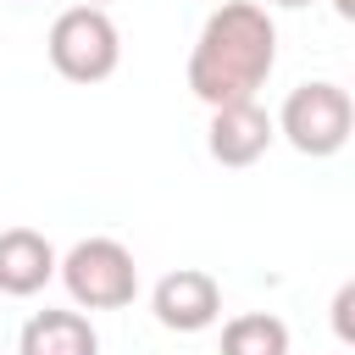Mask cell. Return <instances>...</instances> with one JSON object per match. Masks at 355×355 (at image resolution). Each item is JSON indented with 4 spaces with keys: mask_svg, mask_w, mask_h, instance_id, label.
Masks as SVG:
<instances>
[{
    "mask_svg": "<svg viewBox=\"0 0 355 355\" xmlns=\"http://www.w3.org/2000/svg\"><path fill=\"white\" fill-rule=\"evenodd\" d=\"M272 67H277L272 17L250 0H227L205 17V28L189 50V89L211 111L239 105V100H255V89L272 78Z\"/></svg>",
    "mask_w": 355,
    "mask_h": 355,
    "instance_id": "1",
    "label": "cell"
},
{
    "mask_svg": "<svg viewBox=\"0 0 355 355\" xmlns=\"http://www.w3.org/2000/svg\"><path fill=\"white\" fill-rule=\"evenodd\" d=\"M67 294L78 311H122L139 294V266L133 250L116 239H78L61 261H55Z\"/></svg>",
    "mask_w": 355,
    "mask_h": 355,
    "instance_id": "2",
    "label": "cell"
},
{
    "mask_svg": "<svg viewBox=\"0 0 355 355\" xmlns=\"http://www.w3.org/2000/svg\"><path fill=\"white\" fill-rule=\"evenodd\" d=\"M272 128H277L300 155H311V161L338 155V150L349 144V128H355L349 89H338V83H327V78L300 83V89L283 100V111H277V122H272Z\"/></svg>",
    "mask_w": 355,
    "mask_h": 355,
    "instance_id": "3",
    "label": "cell"
},
{
    "mask_svg": "<svg viewBox=\"0 0 355 355\" xmlns=\"http://www.w3.org/2000/svg\"><path fill=\"white\" fill-rule=\"evenodd\" d=\"M122 61V33L105 6H72L50 22V67L67 83H100Z\"/></svg>",
    "mask_w": 355,
    "mask_h": 355,
    "instance_id": "4",
    "label": "cell"
},
{
    "mask_svg": "<svg viewBox=\"0 0 355 355\" xmlns=\"http://www.w3.org/2000/svg\"><path fill=\"white\" fill-rule=\"evenodd\" d=\"M150 311H155V322L172 327V333H205V327L222 316V283H216L211 272H200V266H178V272H166V277L155 283Z\"/></svg>",
    "mask_w": 355,
    "mask_h": 355,
    "instance_id": "5",
    "label": "cell"
},
{
    "mask_svg": "<svg viewBox=\"0 0 355 355\" xmlns=\"http://www.w3.org/2000/svg\"><path fill=\"white\" fill-rule=\"evenodd\" d=\"M272 139H277L272 116H266L255 100H239V105H216V111H211L205 150H211L216 166H255Z\"/></svg>",
    "mask_w": 355,
    "mask_h": 355,
    "instance_id": "6",
    "label": "cell"
},
{
    "mask_svg": "<svg viewBox=\"0 0 355 355\" xmlns=\"http://www.w3.org/2000/svg\"><path fill=\"white\" fill-rule=\"evenodd\" d=\"M50 277H55V250H50V239L33 233V227H6V233H0V294L28 300V294H39Z\"/></svg>",
    "mask_w": 355,
    "mask_h": 355,
    "instance_id": "7",
    "label": "cell"
},
{
    "mask_svg": "<svg viewBox=\"0 0 355 355\" xmlns=\"http://www.w3.org/2000/svg\"><path fill=\"white\" fill-rule=\"evenodd\" d=\"M17 355H100V333L83 311H33L22 322Z\"/></svg>",
    "mask_w": 355,
    "mask_h": 355,
    "instance_id": "8",
    "label": "cell"
},
{
    "mask_svg": "<svg viewBox=\"0 0 355 355\" xmlns=\"http://www.w3.org/2000/svg\"><path fill=\"white\" fill-rule=\"evenodd\" d=\"M222 355H288V327L272 311L233 316L222 327Z\"/></svg>",
    "mask_w": 355,
    "mask_h": 355,
    "instance_id": "9",
    "label": "cell"
},
{
    "mask_svg": "<svg viewBox=\"0 0 355 355\" xmlns=\"http://www.w3.org/2000/svg\"><path fill=\"white\" fill-rule=\"evenodd\" d=\"M349 305H355V288L344 283L338 300H333V322H338V338H344V344H349Z\"/></svg>",
    "mask_w": 355,
    "mask_h": 355,
    "instance_id": "10",
    "label": "cell"
},
{
    "mask_svg": "<svg viewBox=\"0 0 355 355\" xmlns=\"http://www.w3.org/2000/svg\"><path fill=\"white\" fill-rule=\"evenodd\" d=\"M333 11H338V17L349 22V17H355V0H333Z\"/></svg>",
    "mask_w": 355,
    "mask_h": 355,
    "instance_id": "11",
    "label": "cell"
},
{
    "mask_svg": "<svg viewBox=\"0 0 355 355\" xmlns=\"http://www.w3.org/2000/svg\"><path fill=\"white\" fill-rule=\"evenodd\" d=\"M272 6H288V11H300V6H311V0H272Z\"/></svg>",
    "mask_w": 355,
    "mask_h": 355,
    "instance_id": "12",
    "label": "cell"
},
{
    "mask_svg": "<svg viewBox=\"0 0 355 355\" xmlns=\"http://www.w3.org/2000/svg\"><path fill=\"white\" fill-rule=\"evenodd\" d=\"M83 6H105V0H83Z\"/></svg>",
    "mask_w": 355,
    "mask_h": 355,
    "instance_id": "13",
    "label": "cell"
}]
</instances>
